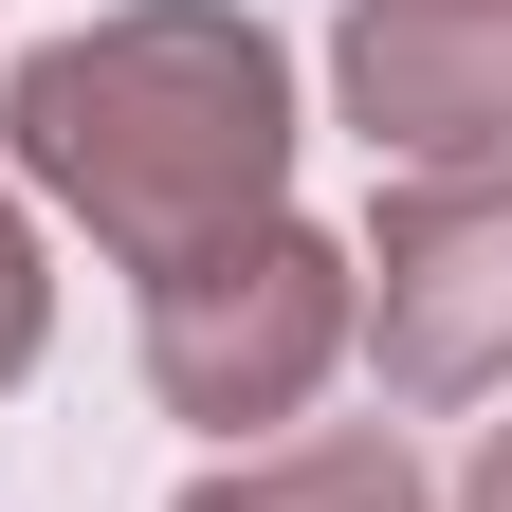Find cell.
Instances as JSON below:
<instances>
[{
	"instance_id": "cell-6",
	"label": "cell",
	"mask_w": 512,
	"mask_h": 512,
	"mask_svg": "<svg viewBox=\"0 0 512 512\" xmlns=\"http://www.w3.org/2000/svg\"><path fill=\"white\" fill-rule=\"evenodd\" d=\"M37 330H55V275H37V220L0 202V384L37 366Z\"/></svg>"
},
{
	"instance_id": "cell-1",
	"label": "cell",
	"mask_w": 512,
	"mask_h": 512,
	"mask_svg": "<svg viewBox=\"0 0 512 512\" xmlns=\"http://www.w3.org/2000/svg\"><path fill=\"white\" fill-rule=\"evenodd\" d=\"M0 147L128 275H183V256L293 220V55L238 0H128V19H74L19 55Z\"/></svg>"
},
{
	"instance_id": "cell-5",
	"label": "cell",
	"mask_w": 512,
	"mask_h": 512,
	"mask_svg": "<svg viewBox=\"0 0 512 512\" xmlns=\"http://www.w3.org/2000/svg\"><path fill=\"white\" fill-rule=\"evenodd\" d=\"M183 512H421V458H403V421H330V439H256V458H220Z\"/></svg>"
},
{
	"instance_id": "cell-4",
	"label": "cell",
	"mask_w": 512,
	"mask_h": 512,
	"mask_svg": "<svg viewBox=\"0 0 512 512\" xmlns=\"http://www.w3.org/2000/svg\"><path fill=\"white\" fill-rule=\"evenodd\" d=\"M348 128L403 165H512V0H348Z\"/></svg>"
},
{
	"instance_id": "cell-2",
	"label": "cell",
	"mask_w": 512,
	"mask_h": 512,
	"mask_svg": "<svg viewBox=\"0 0 512 512\" xmlns=\"http://www.w3.org/2000/svg\"><path fill=\"white\" fill-rule=\"evenodd\" d=\"M348 330L384 403H494L512 384V165H403L348 238Z\"/></svg>"
},
{
	"instance_id": "cell-3",
	"label": "cell",
	"mask_w": 512,
	"mask_h": 512,
	"mask_svg": "<svg viewBox=\"0 0 512 512\" xmlns=\"http://www.w3.org/2000/svg\"><path fill=\"white\" fill-rule=\"evenodd\" d=\"M348 348V238H311V220H256L220 256H183V275H147V384H165V421H293L311 384H330Z\"/></svg>"
},
{
	"instance_id": "cell-7",
	"label": "cell",
	"mask_w": 512,
	"mask_h": 512,
	"mask_svg": "<svg viewBox=\"0 0 512 512\" xmlns=\"http://www.w3.org/2000/svg\"><path fill=\"white\" fill-rule=\"evenodd\" d=\"M458 512H512V421L476 439V476H458Z\"/></svg>"
}]
</instances>
